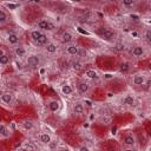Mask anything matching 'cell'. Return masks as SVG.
Instances as JSON below:
<instances>
[{
    "label": "cell",
    "mask_w": 151,
    "mask_h": 151,
    "mask_svg": "<svg viewBox=\"0 0 151 151\" xmlns=\"http://www.w3.org/2000/svg\"><path fill=\"white\" fill-rule=\"evenodd\" d=\"M6 7L10 10H16L18 7V4H6Z\"/></svg>",
    "instance_id": "1f68e13d"
},
{
    "label": "cell",
    "mask_w": 151,
    "mask_h": 151,
    "mask_svg": "<svg viewBox=\"0 0 151 151\" xmlns=\"http://www.w3.org/2000/svg\"><path fill=\"white\" fill-rule=\"evenodd\" d=\"M51 139H52L51 135L47 133V132H43V133H40V136H39V140H40V143L44 144V145H47L50 142H51Z\"/></svg>",
    "instance_id": "8fae6325"
},
{
    "label": "cell",
    "mask_w": 151,
    "mask_h": 151,
    "mask_svg": "<svg viewBox=\"0 0 151 151\" xmlns=\"http://www.w3.org/2000/svg\"><path fill=\"white\" fill-rule=\"evenodd\" d=\"M105 78H108V79H109V78H112V76H111V74H106V76H105Z\"/></svg>",
    "instance_id": "e575fe53"
},
{
    "label": "cell",
    "mask_w": 151,
    "mask_h": 151,
    "mask_svg": "<svg viewBox=\"0 0 151 151\" xmlns=\"http://www.w3.org/2000/svg\"><path fill=\"white\" fill-rule=\"evenodd\" d=\"M129 70H130V65H129L128 63H123V64H121V67H119V71H121V72L126 73V72H129Z\"/></svg>",
    "instance_id": "4316f807"
},
{
    "label": "cell",
    "mask_w": 151,
    "mask_h": 151,
    "mask_svg": "<svg viewBox=\"0 0 151 151\" xmlns=\"http://www.w3.org/2000/svg\"><path fill=\"white\" fill-rule=\"evenodd\" d=\"M145 40H146L147 43L151 41V31H150V30H146V31H145Z\"/></svg>",
    "instance_id": "f546056e"
},
{
    "label": "cell",
    "mask_w": 151,
    "mask_h": 151,
    "mask_svg": "<svg viewBox=\"0 0 151 151\" xmlns=\"http://www.w3.org/2000/svg\"><path fill=\"white\" fill-rule=\"evenodd\" d=\"M1 102L4 104H12L13 103V94L11 92H5L1 94Z\"/></svg>",
    "instance_id": "ba28073f"
},
{
    "label": "cell",
    "mask_w": 151,
    "mask_h": 151,
    "mask_svg": "<svg viewBox=\"0 0 151 151\" xmlns=\"http://www.w3.org/2000/svg\"><path fill=\"white\" fill-rule=\"evenodd\" d=\"M7 41L11 44V45H16L19 43V35L16 34V33H10L7 35Z\"/></svg>",
    "instance_id": "e0dca14e"
},
{
    "label": "cell",
    "mask_w": 151,
    "mask_h": 151,
    "mask_svg": "<svg viewBox=\"0 0 151 151\" xmlns=\"http://www.w3.org/2000/svg\"><path fill=\"white\" fill-rule=\"evenodd\" d=\"M41 31H39V30H33V31H31V38H32V40L33 41H37L38 39H39V37L41 35Z\"/></svg>",
    "instance_id": "603a6c76"
},
{
    "label": "cell",
    "mask_w": 151,
    "mask_h": 151,
    "mask_svg": "<svg viewBox=\"0 0 151 151\" xmlns=\"http://www.w3.org/2000/svg\"><path fill=\"white\" fill-rule=\"evenodd\" d=\"M10 63V57L7 55H3L1 57H0V65L1 66H5Z\"/></svg>",
    "instance_id": "484cf974"
},
{
    "label": "cell",
    "mask_w": 151,
    "mask_h": 151,
    "mask_svg": "<svg viewBox=\"0 0 151 151\" xmlns=\"http://www.w3.org/2000/svg\"><path fill=\"white\" fill-rule=\"evenodd\" d=\"M38 27L40 28V30H43V31H53L56 27H55V25L50 21V20H47V19H43V20H40L39 23H38Z\"/></svg>",
    "instance_id": "6da1fadb"
},
{
    "label": "cell",
    "mask_w": 151,
    "mask_h": 151,
    "mask_svg": "<svg viewBox=\"0 0 151 151\" xmlns=\"http://www.w3.org/2000/svg\"><path fill=\"white\" fill-rule=\"evenodd\" d=\"M14 53H16V56H17V57L23 58V57H25V56H26V48H25V47H23V46H19V47H17V48L14 50Z\"/></svg>",
    "instance_id": "ffe728a7"
},
{
    "label": "cell",
    "mask_w": 151,
    "mask_h": 151,
    "mask_svg": "<svg viewBox=\"0 0 151 151\" xmlns=\"http://www.w3.org/2000/svg\"><path fill=\"white\" fill-rule=\"evenodd\" d=\"M26 63H27V65L31 66V67H37V66H39V64H40V58H39L38 56H35V55H31V56L27 57Z\"/></svg>",
    "instance_id": "7a4b0ae2"
},
{
    "label": "cell",
    "mask_w": 151,
    "mask_h": 151,
    "mask_svg": "<svg viewBox=\"0 0 151 151\" xmlns=\"http://www.w3.org/2000/svg\"><path fill=\"white\" fill-rule=\"evenodd\" d=\"M80 150H87V147H86V146H82Z\"/></svg>",
    "instance_id": "d590c367"
},
{
    "label": "cell",
    "mask_w": 151,
    "mask_h": 151,
    "mask_svg": "<svg viewBox=\"0 0 151 151\" xmlns=\"http://www.w3.org/2000/svg\"><path fill=\"white\" fill-rule=\"evenodd\" d=\"M23 128H24L26 131H30V130H32V129L34 128V123H33L32 121H25V122L23 123Z\"/></svg>",
    "instance_id": "cb8c5ba5"
},
{
    "label": "cell",
    "mask_w": 151,
    "mask_h": 151,
    "mask_svg": "<svg viewBox=\"0 0 151 151\" xmlns=\"http://www.w3.org/2000/svg\"><path fill=\"white\" fill-rule=\"evenodd\" d=\"M115 37H116L115 31H112V30H110V28L105 30V31L102 33V38H103L104 40H106V41H111V40H113V39H115Z\"/></svg>",
    "instance_id": "5b68a950"
},
{
    "label": "cell",
    "mask_w": 151,
    "mask_h": 151,
    "mask_svg": "<svg viewBox=\"0 0 151 151\" xmlns=\"http://www.w3.org/2000/svg\"><path fill=\"white\" fill-rule=\"evenodd\" d=\"M11 136L10 130L7 129V126L4 123H0V137H4V138H9Z\"/></svg>",
    "instance_id": "7c38bea8"
},
{
    "label": "cell",
    "mask_w": 151,
    "mask_h": 151,
    "mask_svg": "<svg viewBox=\"0 0 151 151\" xmlns=\"http://www.w3.org/2000/svg\"><path fill=\"white\" fill-rule=\"evenodd\" d=\"M72 40H73V35H72L71 32H69V31L63 32V34H62V41L64 44H70Z\"/></svg>",
    "instance_id": "4fadbf2b"
},
{
    "label": "cell",
    "mask_w": 151,
    "mask_h": 151,
    "mask_svg": "<svg viewBox=\"0 0 151 151\" xmlns=\"http://www.w3.org/2000/svg\"><path fill=\"white\" fill-rule=\"evenodd\" d=\"M84 103H85V104H86L87 106H90V108L92 106V103L90 102V100H87V99H85V100H84Z\"/></svg>",
    "instance_id": "d6a6232c"
},
{
    "label": "cell",
    "mask_w": 151,
    "mask_h": 151,
    "mask_svg": "<svg viewBox=\"0 0 151 151\" xmlns=\"http://www.w3.org/2000/svg\"><path fill=\"white\" fill-rule=\"evenodd\" d=\"M3 55H5V51H4L3 48H0V57H1Z\"/></svg>",
    "instance_id": "836d02e7"
},
{
    "label": "cell",
    "mask_w": 151,
    "mask_h": 151,
    "mask_svg": "<svg viewBox=\"0 0 151 151\" xmlns=\"http://www.w3.org/2000/svg\"><path fill=\"white\" fill-rule=\"evenodd\" d=\"M123 143H124L125 145H128V146H133V145L136 144V138H135V136H133L132 133H129V135H126V136L124 137Z\"/></svg>",
    "instance_id": "30bf717a"
},
{
    "label": "cell",
    "mask_w": 151,
    "mask_h": 151,
    "mask_svg": "<svg viewBox=\"0 0 151 151\" xmlns=\"http://www.w3.org/2000/svg\"><path fill=\"white\" fill-rule=\"evenodd\" d=\"M77 89H78L79 93L86 94V93L89 92V90H90V85H89L86 82H79L78 85H77Z\"/></svg>",
    "instance_id": "52a82bcc"
},
{
    "label": "cell",
    "mask_w": 151,
    "mask_h": 151,
    "mask_svg": "<svg viewBox=\"0 0 151 151\" xmlns=\"http://www.w3.org/2000/svg\"><path fill=\"white\" fill-rule=\"evenodd\" d=\"M46 51L48 52V53H56L57 52V45L55 44V43H47L46 45Z\"/></svg>",
    "instance_id": "d6986e66"
},
{
    "label": "cell",
    "mask_w": 151,
    "mask_h": 151,
    "mask_svg": "<svg viewBox=\"0 0 151 151\" xmlns=\"http://www.w3.org/2000/svg\"><path fill=\"white\" fill-rule=\"evenodd\" d=\"M72 110H73V113H76V115H83V113H84V111H85V108H84L83 103L77 102V103H74V104H73Z\"/></svg>",
    "instance_id": "9c48e42d"
},
{
    "label": "cell",
    "mask_w": 151,
    "mask_h": 151,
    "mask_svg": "<svg viewBox=\"0 0 151 151\" xmlns=\"http://www.w3.org/2000/svg\"><path fill=\"white\" fill-rule=\"evenodd\" d=\"M47 43H48L47 35H46V34H44V33H41V35L39 37V39L35 41V44H37V45H39V46H45Z\"/></svg>",
    "instance_id": "44dd1931"
},
{
    "label": "cell",
    "mask_w": 151,
    "mask_h": 151,
    "mask_svg": "<svg viewBox=\"0 0 151 151\" xmlns=\"http://www.w3.org/2000/svg\"><path fill=\"white\" fill-rule=\"evenodd\" d=\"M72 92H73V89H72L71 85L65 84V85L62 86V93H63V94H65V96H71Z\"/></svg>",
    "instance_id": "ac0fdd59"
},
{
    "label": "cell",
    "mask_w": 151,
    "mask_h": 151,
    "mask_svg": "<svg viewBox=\"0 0 151 151\" xmlns=\"http://www.w3.org/2000/svg\"><path fill=\"white\" fill-rule=\"evenodd\" d=\"M57 145H58V142H56V140H53V139H51V142L47 144V146H48V147H51V149H56Z\"/></svg>",
    "instance_id": "f1b7e54d"
},
{
    "label": "cell",
    "mask_w": 151,
    "mask_h": 151,
    "mask_svg": "<svg viewBox=\"0 0 151 151\" xmlns=\"http://www.w3.org/2000/svg\"><path fill=\"white\" fill-rule=\"evenodd\" d=\"M113 50H115L116 52H124V51H125V45H124L123 43L118 41V43H116V44L113 45Z\"/></svg>",
    "instance_id": "7402d4cb"
},
{
    "label": "cell",
    "mask_w": 151,
    "mask_h": 151,
    "mask_svg": "<svg viewBox=\"0 0 151 151\" xmlns=\"http://www.w3.org/2000/svg\"><path fill=\"white\" fill-rule=\"evenodd\" d=\"M48 109L51 110L52 112H57L59 109H60V104L58 100H51V102L48 103Z\"/></svg>",
    "instance_id": "2e32d148"
},
{
    "label": "cell",
    "mask_w": 151,
    "mask_h": 151,
    "mask_svg": "<svg viewBox=\"0 0 151 151\" xmlns=\"http://www.w3.org/2000/svg\"><path fill=\"white\" fill-rule=\"evenodd\" d=\"M122 4L125 7H131L135 4V0H122Z\"/></svg>",
    "instance_id": "83f0119b"
},
{
    "label": "cell",
    "mask_w": 151,
    "mask_h": 151,
    "mask_svg": "<svg viewBox=\"0 0 151 151\" xmlns=\"http://www.w3.org/2000/svg\"><path fill=\"white\" fill-rule=\"evenodd\" d=\"M131 55L135 57V58H142L144 55H145V48L143 46H135L131 51Z\"/></svg>",
    "instance_id": "3957f363"
},
{
    "label": "cell",
    "mask_w": 151,
    "mask_h": 151,
    "mask_svg": "<svg viewBox=\"0 0 151 151\" xmlns=\"http://www.w3.org/2000/svg\"><path fill=\"white\" fill-rule=\"evenodd\" d=\"M7 19H9L7 13L3 10H0V24H5L7 21Z\"/></svg>",
    "instance_id": "d4e9b609"
},
{
    "label": "cell",
    "mask_w": 151,
    "mask_h": 151,
    "mask_svg": "<svg viewBox=\"0 0 151 151\" xmlns=\"http://www.w3.org/2000/svg\"><path fill=\"white\" fill-rule=\"evenodd\" d=\"M85 76H86L89 79H91V80H98V79H99V74H98V72L94 71V70H87V71L85 72Z\"/></svg>",
    "instance_id": "9a60e30c"
},
{
    "label": "cell",
    "mask_w": 151,
    "mask_h": 151,
    "mask_svg": "<svg viewBox=\"0 0 151 151\" xmlns=\"http://www.w3.org/2000/svg\"><path fill=\"white\" fill-rule=\"evenodd\" d=\"M72 67L74 70H79V69H82V63L80 62H73L72 63Z\"/></svg>",
    "instance_id": "4dcf8cb0"
},
{
    "label": "cell",
    "mask_w": 151,
    "mask_h": 151,
    "mask_svg": "<svg viewBox=\"0 0 151 151\" xmlns=\"http://www.w3.org/2000/svg\"><path fill=\"white\" fill-rule=\"evenodd\" d=\"M132 82H133V84H135V85H137V86H142V85H144V84H145V82H146V77H145L144 74H135V76H133Z\"/></svg>",
    "instance_id": "8992f818"
},
{
    "label": "cell",
    "mask_w": 151,
    "mask_h": 151,
    "mask_svg": "<svg viewBox=\"0 0 151 151\" xmlns=\"http://www.w3.org/2000/svg\"><path fill=\"white\" fill-rule=\"evenodd\" d=\"M123 104L124 105H128V106H132L135 104V97L132 94H126L123 98Z\"/></svg>",
    "instance_id": "5bb4252c"
},
{
    "label": "cell",
    "mask_w": 151,
    "mask_h": 151,
    "mask_svg": "<svg viewBox=\"0 0 151 151\" xmlns=\"http://www.w3.org/2000/svg\"><path fill=\"white\" fill-rule=\"evenodd\" d=\"M66 53L70 56H79L80 55V48L77 45H70L66 47Z\"/></svg>",
    "instance_id": "277c9868"
}]
</instances>
